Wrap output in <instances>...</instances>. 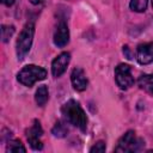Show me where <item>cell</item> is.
<instances>
[{
    "label": "cell",
    "instance_id": "6da1fadb",
    "mask_svg": "<svg viewBox=\"0 0 153 153\" xmlns=\"http://www.w3.org/2000/svg\"><path fill=\"white\" fill-rule=\"evenodd\" d=\"M61 112L68 123L79 128L81 131L86 130L88 120H87L86 112L76 100L69 99L68 102H66L61 108Z\"/></svg>",
    "mask_w": 153,
    "mask_h": 153
},
{
    "label": "cell",
    "instance_id": "7a4b0ae2",
    "mask_svg": "<svg viewBox=\"0 0 153 153\" xmlns=\"http://www.w3.org/2000/svg\"><path fill=\"white\" fill-rule=\"evenodd\" d=\"M33 36H35V24L31 22L26 23L22 29L16 42V53L19 61L24 60V57L29 54L32 45Z\"/></svg>",
    "mask_w": 153,
    "mask_h": 153
},
{
    "label": "cell",
    "instance_id": "3957f363",
    "mask_svg": "<svg viewBox=\"0 0 153 153\" xmlns=\"http://www.w3.org/2000/svg\"><path fill=\"white\" fill-rule=\"evenodd\" d=\"M47 74L48 73L43 67L36 66V65H27L18 72L17 80L22 85L26 87H31L36 81L44 80L47 78Z\"/></svg>",
    "mask_w": 153,
    "mask_h": 153
},
{
    "label": "cell",
    "instance_id": "277c9868",
    "mask_svg": "<svg viewBox=\"0 0 153 153\" xmlns=\"http://www.w3.org/2000/svg\"><path fill=\"white\" fill-rule=\"evenodd\" d=\"M143 145L145 141L136 137L134 130H128L118 140L117 146L115 147V152H137L142 148Z\"/></svg>",
    "mask_w": 153,
    "mask_h": 153
},
{
    "label": "cell",
    "instance_id": "5b68a950",
    "mask_svg": "<svg viewBox=\"0 0 153 153\" xmlns=\"http://www.w3.org/2000/svg\"><path fill=\"white\" fill-rule=\"evenodd\" d=\"M115 80L121 90H128L134 85L131 68L127 63H120L115 68Z\"/></svg>",
    "mask_w": 153,
    "mask_h": 153
},
{
    "label": "cell",
    "instance_id": "8992f818",
    "mask_svg": "<svg viewBox=\"0 0 153 153\" xmlns=\"http://www.w3.org/2000/svg\"><path fill=\"white\" fill-rule=\"evenodd\" d=\"M26 139H27V142L30 145V147L35 151H41L43 148V143L41 141V136L43 134V129L41 127V123L39 121L35 120L33 121V124L26 129Z\"/></svg>",
    "mask_w": 153,
    "mask_h": 153
},
{
    "label": "cell",
    "instance_id": "52a82bcc",
    "mask_svg": "<svg viewBox=\"0 0 153 153\" xmlns=\"http://www.w3.org/2000/svg\"><path fill=\"white\" fill-rule=\"evenodd\" d=\"M69 61H71V54L68 51H63V53L59 54L51 62L53 76H55V78L61 76L66 72V69L69 65Z\"/></svg>",
    "mask_w": 153,
    "mask_h": 153
},
{
    "label": "cell",
    "instance_id": "ba28073f",
    "mask_svg": "<svg viewBox=\"0 0 153 153\" xmlns=\"http://www.w3.org/2000/svg\"><path fill=\"white\" fill-rule=\"evenodd\" d=\"M136 59L140 65H149L153 62V42L142 43L137 47Z\"/></svg>",
    "mask_w": 153,
    "mask_h": 153
},
{
    "label": "cell",
    "instance_id": "9c48e42d",
    "mask_svg": "<svg viewBox=\"0 0 153 153\" xmlns=\"http://www.w3.org/2000/svg\"><path fill=\"white\" fill-rule=\"evenodd\" d=\"M69 42V30L65 22H60L54 32V44L59 48H63Z\"/></svg>",
    "mask_w": 153,
    "mask_h": 153
},
{
    "label": "cell",
    "instance_id": "30bf717a",
    "mask_svg": "<svg viewBox=\"0 0 153 153\" xmlns=\"http://www.w3.org/2000/svg\"><path fill=\"white\" fill-rule=\"evenodd\" d=\"M71 81H72V85H73L74 90L79 91V92L85 91L86 87H87V84H88L87 78L85 75V72L81 68H79V67H76V68H74L72 71V73H71Z\"/></svg>",
    "mask_w": 153,
    "mask_h": 153
},
{
    "label": "cell",
    "instance_id": "8fae6325",
    "mask_svg": "<svg viewBox=\"0 0 153 153\" xmlns=\"http://www.w3.org/2000/svg\"><path fill=\"white\" fill-rule=\"evenodd\" d=\"M137 85L141 90L153 96V74H142L137 80Z\"/></svg>",
    "mask_w": 153,
    "mask_h": 153
},
{
    "label": "cell",
    "instance_id": "7c38bea8",
    "mask_svg": "<svg viewBox=\"0 0 153 153\" xmlns=\"http://www.w3.org/2000/svg\"><path fill=\"white\" fill-rule=\"evenodd\" d=\"M49 99V90H48V86L47 85H41L38 86V88L36 90V93H35V100L37 103L38 106H44L45 103L48 102Z\"/></svg>",
    "mask_w": 153,
    "mask_h": 153
},
{
    "label": "cell",
    "instance_id": "4fadbf2b",
    "mask_svg": "<svg viewBox=\"0 0 153 153\" xmlns=\"http://www.w3.org/2000/svg\"><path fill=\"white\" fill-rule=\"evenodd\" d=\"M51 133H53V135L56 136V137H65V136L67 135V133H68V129H67V127H66L61 121H57V122L55 123V126L53 127Z\"/></svg>",
    "mask_w": 153,
    "mask_h": 153
},
{
    "label": "cell",
    "instance_id": "5bb4252c",
    "mask_svg": "<svg viewBox=\"0 0 153 153\" xmlns=\"http://www.w3.org/2000/svg\"><path fill=\"white\" fill-rule=\"evenodd\" d=\"M147 4H148V0H130V8L131 11L134 12H145L146 8H147Z\"/></svg>",
    "mask_w": 153,
    "mask_h": 153
},
{
    "label": "cell",
    "instance_id": "9a60e30c",
    "mask_svg": "<svg viewBox=\"0 0 153 153\" xmlns=\"http://www.w3.org/2000/svg\"><path fill=\"white\" fill-rule=\"evenodd\" d=\"M6 151L7 152H26V148L23 146L20 140H11L7 143Z\"/></svg>",
    "mask_w": 153,
    "mask_h": 153
},
{
    "label": "cell",
    "instance_id": "2e32d148",
    "mask_svg": "<svg viewBox=\"0 0 153 153\" xmlns=\"http://www.w3.org/2000/svg\"><path fill=\"white\" fill-rule=\"evenodd\" d=\"M13 33H14V26L13 25H5V24L1 25V38H2V42H5V43L8 42Z\"/></svg>",
    "mask_w": 153,
    "mask_h": 153
},
{
    "label": "cell",
    "instance_id": "e0dca14e",
    "mask_svg": "<svg viewBox=\"0 0 153 153\" xmlns=\"http://www.w3.org/2000/svg\"><path fill=\"white\" fill-rule=\"evenodd\" d=\"M105 149H106L105 142L104 141H98L90 148V152H105Z\"/></svg>",
    "mask_w": 153,
    "mask_h": 153
},
{
    "label": "cell",
    "instance_id": "ac0fdd59",
    "mask_svg": "<svg viewBox=\"0 0 153 153\" xmlns=\"http://www.w3.org/2000/svg\"><path fill=\"white\" fill-rule=\"evenodd\" d=\"M1 2L5 5V6H12L13 4H14V0H1Z\"/></svg>",
    "mask_w": 153,
    "mask_h": 153
},
{
    "label": "cell",
    "instance_id": "d6986e66",
    "mask_svg": "<svg viewBox=\"0 0 153 153\" xmlns=\"http://www.w3.org/2000/svg\"><path fill=\"white\" fill-rule=\"evenodd\" d=\"M32 5H39V4H42L44 0H29Z\"/></svg>",
    "mask_w": 153,
    "mask_h": 153
},
{
    "label": "cell",
    "instance_id": "ffe728a7",
    "mask_svg": "<svg viewBox=\"0 0 153 153\" xmlns=\"http://www.w3.org/2000/svg\"><path fill=\"white\" fill-rule=\"evenodd\" d=\"M152 7H153V0H152Z\"/></svg>",
    "mask_w": 153,
    "mask_h": 153
}]
</instances>
